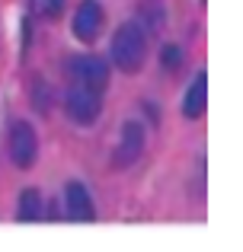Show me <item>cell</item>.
<instances>
[{"instance_id":"6da1fadb","label":"cell","mask_w":243,"mask_h":252,"mask_svg":"<svg viewBox=\"0 0 243 252\" xmlns=\"http://www.w3.org/2000/svg\"><path fill=\"white\" fill-rule=\"evenodd\" d=\"M144 58H147V35L141 32V26L125 23L112 35V61H115V67L125 70V74H135V70H141Z\"/></svg>"},{"instance_id":"7a4b0ae2","label":"cell","mask_w":243,"mask_h":252,"mask_svg":"<svg viewBox=\"0 0 243 252\" xmlns=\"http://www.w3.org/2000/svg\"><path fill=\"white\" fill-rule=\"evenodd\" d=\"M100 99H103L100 90H93L87 83H70L68 96H64V109L77 125H93L96 115H100Z\"/></svg>"},{"instance_id":"3957f363","label":"cell","mask_w":243,"mask_h":252,"mask_svg":"<svg viewBox=\"0 0 243 252\" xmlns=\"http://www.w3.org/2000/svg\"><path fill=\"white\" fill-rule=\"evenodd\" d=\"M68 77L74 83H87L93 90H106L109 86V64L96 55H77L74 61L68 64Z\"/></svg>"},{"instance_id":"277c9868","label":"cell","mask_w":243,"mask_h":252,"mask_svg":"<svg viewBox=\"0 0 243 252\" xmlns=\"http://www.w3.org/2000/svg\"><path fill=\"white\" fill-rule=\"evenodd\" d=\"M10 160L16 163L19 169H29L32 163L38 160V137L32 131V125L16 122L10 131Z\"/></svg>"},{"instance_id":"5b68a950","label":"cell","mask_w":243,"mask_h":252,"mask_svg":"<svg viewBox=\"0 0 243 252\" xmlns=\"http://www.w3.org/2000/svg\"><path fill=\"white\" fill-rule=\"evenodd\" d=\"M100 29H103V6L96 0H83L74 16V35L80 42H93L100 35Z\"/></svg>"},{"instance_id":"8992f818","label":"cell","mask_w":243,"mask_h":252,"mask_svg":"<svg viewBox=\"0 0 243 252\" xmlns=\"http://www.w3.org/2000/svg\"><path fill=\"white\" fill-rule=\"evenodd\" d=\"M144 150V128L138 122H128L122 128V141L115 147V166H131Z\"/></svg>"},{"instance_id":"52a82bcc","label":"cell","mask_w":243,"mask_h":252,"mask_svg":"<svg viewBox=\"0 0 243 252\" xmlns=\"http://www.w3.org/2000/svg\"><path fill=\"white\" fill-rule=\"evenodd\" d=\"M64 208H68V217L70 220H93V198H90V191L83 189L80 182H70L68 191H64Z\"/></svg>"},{"instance_id":"ba28073f","label":"cell","mask_w":243,"mask_h":252,"mask_svg":"<svg viewBox=\"0 0 243 252\" xmlns=\"http://www.w3.org/2000/svg\"><path fill=\"white\" fill-rule=\"evenodd\" d=\"M205 102H208V83H205V74H199L195 83L186 90V96H182V115L199 118L202 112H205Z\"/></svg>"},{"instance_id":"9c48e42d","label":"cell","mask_w":243,"mask_h":252,"mask_svg":"<svg viewBox=\"0 0 243 252\" xmlns=\"http://www.w3.org/2000/svg\"><path fill=\"white\" fill-rule=\"evenodd\" d=\"M38 214H42V195L35 189H26L19 195V220H38Z\"/></svg>"},{"instance_id":"30bf717a","label":"cell","mask_w":243,"mask_h":252,"mask_svg":"<svg viewBox=\"0 0 243 252\" xmlns=\"http://www.w3.org/2000/svg\"><path fill=\"white\" fill-rule=\"evenodd\" d=\"M64 3H68V0H29L32 13H35L38 19H58L61 10H64Z\"/></svg>"},{"instance_id":"8fae6325","label":"cell","mask_w":243,"mask_h":252,"mask_svg":"<svg viewBox=\"0 0 243 252\" xmlns=\"http://www.w3.org/2000/svg\"><path fill=\"white\" fill-rule=\"evenodd\" d=\"M160 61H163V67H167V70H176L182 64V51L176 48V45H167V48H163V55H160Z\"/></svg>"}]
</instances>
